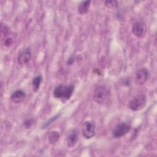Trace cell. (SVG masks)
<instances>
[{"label": "cell", "instance_id": "cell-1", "mask_svg": "<svg viewBox=\"0 0 157 157\" xmlns=\"http://www.w3.org/2000/svg\"><path fill=\"white\" fill-rule=\"evenodd\" d=\"M74 90V86L72 85H59L55 88L53 94L55 98L60 99L63 101H66L70 99Z\"/></svg>", "mask_w": 157, "mask_h": 157}, {"label": "cell", "instance_id": "cell-2", "mask_svg": "<svg viewBox=\"0 0 157 157\" xmlns=\"http://www.w3.org/2000/svg\"><path fill=\"white\" fill-rule=\"evenodd\" d=\"M110 95V90L104 85L98 86L93 93V99L98 104H103Z\"/></svg>", "mask_w": 157, "mask_h": 157}, {"label": "cell", "instance_id": "cell-3", "mask_svg": "<svg viewBox=\"0 0 157 157\" xmlns=\"http://www.w3.org/2000/svg\"><path fill=\"white\" fill-rule=\"evenodd\" d=\"M147 102V97L144 94H139L133 98L129 103V107L132 111L142 110Z\"/></svg>", "mask_w": 157, "mask_h": 157}, {"label": "cell", "instance_id": "cell-4", "mask_svg": "<svg viewBox=\"0 0 157 157\" xmlns=\"http://www.w3.org/2000/svg\"><path fill=\"white\" fill-rule=\"evenodd\" d=\"M131 126L129 124L123 122L115 126L112 131V135L115 138H120L129 132Z\"/></svg>", "mask_w": 157, "mask_h": 157}, {"label": "cell", "instance_id": "cell-5", "mask_svg": "<svg viewBox=\"0 0 157 157\" xmlns=\"http://www.w3.org/2000/svg\"><path fill=\"white\" fill-rule=\"evenodd\" d=\"M150 73L145 67L139 69L135 75V83L138 85H144L149 78Z\"/></svg>", "mask_w": 157, "mask_h": 157}, {"label": "cell", "instance_id": "cell-6", "mask_svg": "<svg viewBox=\"0 0 157 157\" xmlns=\"http://www.w3.org/2000/svg\"><path fill=\"white\" fill-rule=\"evenodd\" d=\"M95 124L91 121H85L82 127V134L85 139L92 138L95 134Z\"/></svg>", "mask_w": 157, "mask_h": 157}, {"label": "cell", "instance_id": "cell-7", "mask_svg": "<svg viewBox=\"0 0 157 157\" xmlns=\"http://www.w3.org/2000/svg\"><path fill=\"white\" fill-rule=\"evenodd\" d=\"M31 58V51L29 48L21 50L17 56V62L19 64L23 65L29 63Z\"/></svg>", "mask_w": 157, "mask_h": 157}, {"label": "cell", "instance_id": "cell-8", "mask_svg": "<svg viewBox=\"0 0 157 157\" xmlns=\"http://www.w3.org/2000/svg\"><path fill=\"white\" fill-rule=\"evenodd\" d=\"M132 31L136 37H142L146 31L145 24L140 21H135L132 26Z\"/></svg>", "mask_w": 157, "mask_h": 157}, {"label": "cell", "instance_id": "cell-9", "mask_svg": "<svg viewBox=\"0 0 157 157\" xmlns=\"http://www.w3.org/2000/svg\"><path fill=\"white\" fill-rule=\"evenodd\" d=\"M78 140V131L76 129L71 130L67 137V145L69 147H74Z\"/></svg>", "mask_w": 157, "mask_h": 157}, {"label": "cell", "instance_id": "cell-10", "mask_svg": "<svg viewBox=\"0 0 157 157\" xmlns=\"http://www.w3.org/2000/svg\"><path fill=\"white\" fill-rule=\"evenodd\" d=\"M10 98L14 103H20L26 98V93L22 90H17L11 94Z\"/></svg>", "mask_w": 157, "mask_h": 157}, {"label": "cell", "instance_id": "cell-11", "mask_svg": "<svg viewBox=\"0 0 157 157\" xmlns=\"http://www.w3.org/2000/svg\"><path fill=\"white\" fill-rule=\"evenodd\" d=\"M16 36H17V35L15 33L9 32L6 36H5L4 37H2V43H3L4 45L6 47H7L11 46L15 42Z\"/></svg>", "mask_w": 157, "mask_h": 157}, {"label": "cell", "instance_id": "cell-12", "mask_svg": "<svg viewBox=\"0 0 157 157\" xmlns=\"http://www.w3.org/2000/svg\"><path fill=\"white\" fill-rule=\"evenodd\" d=\"M91 1H82L78 6L77 9L80 14L84 15L86 13L90 8Z\"/></svg>", "mask_w": 157, "mask_h": 157}, {"label": "cell", "instance_id": "cell-13", "mask_svg": "<svg viewBox=\"0 0 157 157\" xmlns=\"http://www.w3.org/2000/svg\"><path fill=\"white\" fill-rule=\"evenodd\" d=\"M60 135L58 131H52L49 132L48 136V142L50 144H56L59 139Z\"/></svg>", "mask_w": 157, "mask_h": 157}, {"label": "cell", "instance_id": "cell-14", "mask_svg": "<svg viewBox=\"0 0 157 157\" xmlns=\"http://www.w3.org/2000/svg\"><path fill=\"white\" fill-rule=\"evenodd\" d=\"M42 81V77L41 75H38L34 77L32 80V85H33V91L34 92L37 91L39 90L40 85L41 84V82Z\"/></svg>", "mask_w": 157, "mask_h": 157}, {"label": "cell", "instance_id": "cell-15", "mask_svg": "<svg viewBox=\"0 0 157 157\" xmlns=\"http://www.w3.org/2000/svg\"><path fill=\"white\" fill-rule=\"evenodd\" d=\"M106 7L110 9H113L117 7L118 6V3L117 1L112 0V1H105L104 2Z\"/></svg>", "mask_w": 157, "mask_h": 157}, {"label": "cell", "instance_id": "cell-16", "mask_svg": "<svg viewBox=\"0 0 157 157\" xmlns=\"http://www.w3.org/2000/svg\"><path fill=\"white\" fill-rule=\"evenodd\" d=\"M9 28L6 25H4L1 23V37L2 38L4 37L5 36H6L9 33Z\"/></svg>", "mask_w": 157, "mask_h": 157}, {"label": "cell", "instance_id": "cell-17", "mask_svg": "<svg viewBox=\"0 0 157 157\" xmlns=\"http://www.w3.org/2000/svg\"><path fill=\"white\" fill-rule=\"evenodd\" d=\"M34 124V120L33 119H28L25 120L23 123V126L25 128L28 129L30 128Z\"/></svg>", "mask_w": 157, "mask_h": 157}, {"label": "cell", "instance_id": "cell-18", "mask_svg": "<svg viewBox=\"0 0 157 157\" xmlns=\"http://www.w3.org/2000/svg\"><path fill=\"white\" fill-rule=\"evenodd\" d=\"M57 117H58V115L55 116L54 117H52V118L50 120H48L47 122H46L45 124V125H44V127H46V126H47L48 124H51L53 121H55V120H56V119L57 118Z\"/></svg>", "mask_w": 157, "mask_h": 157}, {"label": "cell", "instance_id": "cell-19", "mask_svg": "<svg viewBox=\"0 0 157 157\" xmlns=\"http://www.w3.org/2000/svg\"><path fill=\"white\" fill-rule=\"evenodd\" d=\"M74 58L73 57H71V58H69V59H68V61H67V64H72V63H73V62H74Z\"/></svg>", "mask_w": 157, "mask_h": 157}]
</instances>
